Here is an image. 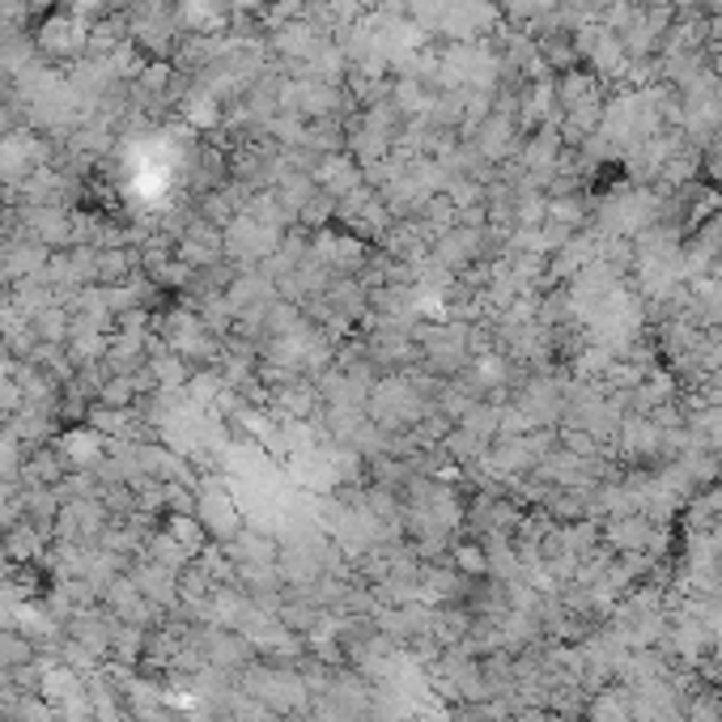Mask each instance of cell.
<instances>
[{
    "mask_svg": "<svg viewBox=\"0 0 722 722\" xmlns=\"http://www.w3.org/2000/svg\"><path fill=\"white\" fill-rule=\"evenodd\" d=\"M85 43H89V30L82 26V18H52L43 26V47L56 56H82Z\"/></svg>",
    "mask_w": 722,
    "mask_h": 722,
    "instance_id": "cell-1",
    "label": "cell"
},
{
    "mask_svg": "<svg viewBox=\"0 0 722 722\" xmlns=\"http://www.w3.org/2000/svg\"><path fill=\"white\" fill-rule=\"evenodd\" d=\"M4 549H9V556H22V561H26V556L39 553V535L30 528L9 531V535H4Z\"/></svg>",
    "mask_w": 722,
    "mask_h": 722,
    "instance_id": "cell-2",
    "label": "cell"
}]
</instances>
